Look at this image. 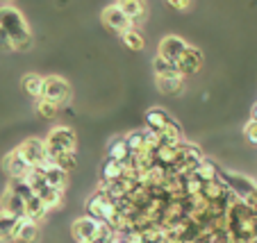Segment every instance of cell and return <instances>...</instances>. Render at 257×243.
Wrapping results in <instances>:
<instances>
[{"instance_id":"4316f807","label":"cell","mask_w":257,"mask_h":243,"mask_svg":"<svg viewBox=\"0 0 257 243\" xmlns=\"http://www.w3.org/2000/svg\"><path fill=\"white\" fill-rule=\"evenodd\" d=\"M7 189H10V191H14V193L19 195V198L23 200V202H28L30 198H34V195H37V193H34V191H32V186H30L25 180H10V184H7Z\"/></svg>"},{"instance_id":"ac0fdd59","label":"cell","mask_w":257,"mask_h":243,"mask_svg":"<svg viewBox=\"0 0 257 243\" xmlns=\"http://www.w3.org/2000/svg\"><path fill=\"white\" fill-rule=\"evenodd\" d=\"M39 238V225L32 223V220L23 218L19 220V225H16V234H14V241L19 243H34Z\"/></svg>"},{"instance_id":"d6986e66","label":"cell","mask_w":257,"mask_h":243,"mask_svg":"<svg viewBox=\"0 0 257 243\" xmlns=\"http://www.w3.org/2000/svg\"><path fill=\"white\" fill-rule=\"evenodd\" d=\"M118 7H121L123 14L132 21V25H135V28L146 19V12H148V10H146V5H144V3H139V0H121V3H118Z\"/></svg>"},{"instance_id":"1f68e13d","label":"cell","mask_w":257,"mask_h":243,"mask_svg":"<svg viewBox=\"0 0 257 243\" xmlns=\"http://www.w3.org/2000/svg\"><path fill=\"white\" fill-rule=\"evenodd\" d=\"M12 50H14V44H12L10 34L0 28V53H12Z\"/></svg>"},{"instance_id":"4dcf8cb0","label":"cell","mask_w":257,"mask_h":243,"mask_svg":"<svg viewBox=\"0 0 257 243\" xmlns=\"http://www.w3.org/2000/svg\"><path fill=\"white\" fill-rule=\"evenodd\" d=\"M243 136H246V141L250 143V146L257 148V123L255 121L246 123V127H243Z\"/></svg>"},{"instance_id":"277c9868","label":"cell","mask_w":257,"mask_h":243,"mask_svg":"<svg viewBox=\"0 0 257 243\" xmlns=\"http://www.w3.org/2000/svg\"><path fill=\"white\" fill-rule=\"evenodd\" d=\"M100 21H102V25H105V28H109L112 32L121 34V37L125 32H130V30H135L132 21L127 19L125 14H123V10L118 7V3H114V5H107L105 10H102V14H100Z\"/></svg>"},{"instance_id":"5bb4252c","label":"cell","mask_w":257,"mask_h":243,"mask_svg":"<svg viewBox=\"0 0 257 243\" xmlns=\"http://www.w3.org/2000/svg\"><path fill=\"white\" fill-rule=\"evenodd\" d=\"M41 168H44V175H46L48 186H53V189H57V191L66 189V184H68V173L66 170H62L59 166L50 164V161L46 166H41Z\"/></svg>"},{"instance_id":"d6a6232c","label":"cell","mask_w":257,"mask_h":243,"mask_svg":"<svg viewBox=\"0 0 257 243\" xmlns=\"http://www.w3.org/2000/svg\"><path fill=\"white\" fill-rule=\"evenodd\" d=\"M169 5L175 7V10H180V12H185V10H189L191 7V3H187V0H171Z\"/></svg>"},{"instance_id":"4fadbf2b","label":"cell","mask_w":257,"mask_h":243,"mask_svg":"<svg viewBox=\"0 0 257 243\" xmlns=\"http://www.w3.org/2000/svg\"><path fill=\"white\" fill-rule=\"evenodd\" d=\"M107 202H112V200L107 198L102 191H93L91 195L87 198V202H84V209H87V216H91V218H96V220H100L102 223V211H105V207H107Z\"/></svg>"},{"instance_id":"83f0119b","label":"cell","mask_w":257,"mask_h":243,"mask_svg":"<svg viewBox=\"0 0 257 243\" xmlns=\"http://www.w3.org/2000/svg\"><path fill=\"white\" fill-rule=\"evenodd\" d=\"M121 39H123V44H125L130 50H144V48H146L144 34H141L137 28H135V30H130V32H125V34L121 37Z\"/></svg>"},{"instance_id":"ba28073f","label":"cell","mask_w":257,"mask_h":243,"mask_svg":"<svg viewBox=\"0 0 257 243\" xmlns=\"http://www.w3.org/2000/svg\"><path fill=\"white\" fill-rule=\"evenodd\" d=\"M187 50H189V44H187L182 37H178V34L164 37V39L160 41V46H157V55H160L162 59H166V62H173V64H178V59L182 57Z\"/></svg>"},{"instance_id":"8992f818","label":"cell","mask_w":257,"mask_h":243,"mask_svg":"<svg viewBox=\"0 0 257 243\" xmlns=\"http://www.w3.org/2000/svg\"><path fill=\"white\" fill-rule=\"evenodd\" d=\"M16 150L25 157V161H28L32 168H39V166L48 164V152H46V141L44 139H34V136L32 139H25Z\"/></svg>"},{"instance_id":"7c38bea8","label":"cell","mask_w":257,"mask_h":243,"mask_svg":"<svg viewBox=\"0 0 257 243\" xmlns=\"http://www.w3.org/2000/svg\"><path fill=\"white\" fill-rule=\"evenodd\" d=\"M171 121H173V116L162 107H151L148 112H146V130L157 132V134H162L164 127L169 125Z\"/></svg>"},{"instance_id":"e575fe53","label":"cell","mask_w":257,"mask_h":243,"mask_svg":"<svg viewBox=\"0 0 257 243\" xmlns=\"http://www.w3.org/2000/svg\"><path fill=\"white\" fill-rule=\"evenodd\" d=\"M0 243H3V241H0Z\"/></svg>"},{"instance_id":"9c48e42d","label":"cell","mask_w":257,"mask_h":243,"mask_svg":"<svg viewBox=\"0 0 257 243\" xmlns=\"http://www.w3.org/2000/svg\"><path fill=\"white\" fill-rule=\"evenodd\" d=\"M3 168H5V173L10 175V180H28L32 166L25 161V157L21 155L19 150H12L10 155L5 157V161H3Z\"/></svg>"},{"instance_id":"7402d4cb","label":"cell","mask_w":257,"mask_h":243,"mask_svg":"<svg viewBox=\"0 0 257 243\" xmlns=\"http://www.w3.org/2000/svg\"><path fill=\"white\" fill-rule=\"evenodd\" d=\"M37 195L44 200V204L48 207V211L62 209V207H64V191H57V189H53V186H46V189L39 191Z\"/></svg>"},{"instance_id":"5b68a950","label":"cell","mask_w":257,"mask_h":243,"mask_svg":"<svg viewBox=\"0 0 257 243\" xmlns=\"http://www.w3.org/2000/svg\"><path fill=\"white\" fill-rule=\"evenodd\" d=\"M102 223L91 216H82V218H75L71 225V234L78 243H93L98 236H100Z\"/></svg>"},{"instance_id":"f546056e","label":"cell","mask_w":257,"mask_h":243,"mask_svg":"<svg viewBox=\"0 0 257 243\" xmlns=\"http://www.w3.org/2000/svg\"><path fill=\"white\" fill-rule=\"evenodd\" d=\"M50 164L59 166V168L66 170V173H73V170H75V166H78V159H75V152H68V155H62L59 159L50 161Z\"/></svg>"},{"instance_id":"e0dca14e","label":"cell","mask_w":257,"mask_h":243,"mask_svg":"<svg viewBox=\"0 0 257 243\" xmlns=\"http://www.w3.org/2000/svg\"><path fill=\"white\" fill-rule=\"evenodd\" d=\"M25 216H28V220H32V223H44L46 216H48V207L44 204V200L39 198V195H34V198H30L28 202H25Z\"/></svg>"},{"instance_id":"836d02e7","label":"cell","mask_w":257,"mask_h":243,"mask_svg":"<svg viewBox=\"0 0 257 243\" xmlns=\"http://www.w3.org/2000/svg\"><path fill=\"white\" fill-rule=\"evenodd\" d=\"M250 121L257 123V102H255V107H252V118H250Z\"/></svg>"},{"instance_id":"484cf974","label":"cell","mask_w":257,"mask_h":243,"mask_svg":"<svg viewBox=\"0 0 257 243\" xmlns=\"http://www.w3.org/2000/svg\"><path fill=\"white\" fill-rule=\"evenodd\" d=\"M127 148H130L132 155H139V152L146 150V130H132L130 134L125 136Z\"/></svg>"},{"instance_id":"9a60e30c","label":"cell","mask_w":257,"mask_h":243,"mask_svg":"<svg viewBox=\"0 0 257 243\" xmlns=\"http://www.w3.org/2000/svg\"><path fill=\"white\" fill-rule=\"evenodd\" d=\"M44 84H46V78L39 73H28L21 80L23 91L28 93L30 98H34V100H41V96H44Z\"/></svg>"},{"instance_id":"cb8c5ba5","label":"cell","mask_w":257,"mask_h":243,"mask_svg":"<svg viewBox=\"0 0 257 243\" xmlns=\"http://www.w3.org/2000/svg\"><path fill=\"white\" fill-rule=\"evenodd\" d=\"M153 71H155V78H175V75H180L178 64L166 62V59H162L160 55L153 59Z\"/></svg>"},{"instance_id":"d4e9b609","label":"cell","mask_w":257,"mask_h":243,"mask_svg":"<svg viewBox=\"0 0 257 243\" xmlns=\"http://www.w3.org/2000/svg\"><path fill=\"white\" fill-rule=\"evenodd\" d=\"M16 225H19V220L12 218V216L5 214V211H0V241H3V243L14 241Z\"/></svg>"},{"instance_id":"ffe728a7","label":"cell","mask_w":257,"mask_h":243,"mask_svg":"<svg viewBox=\"0 0 257 243\" xmlns=\"http://www.w3.org/2000/svg\"><path fill=\"white\" fill-rule=\"evenodd\" d=\"M100 177H102V182L123 180V177H125V168H123L121 161L109 159V157H107V159L102 161V166H100Z\"/></svg>"},{"instance_id":"6da1fadb","label":"cell","mask_w":257,"mask_h":243,"mask_svg":"<svg viewBox=\"0 0 257 243\" xmlns=\"http://www.w3.org/2000/svg\"><path fill=\"white\" fill-rule=\"evenodd\" d=\"M0 28L10 34L14 50L28 53L34 46V37L30 32V25L25 21V16L21 14V10H16L14 5H0Z\"/></svg>"},{"instance_id":"603a6c76","label":"cell","mask_w":257,"mask_h":243,"mask_svg":"<svg viewBox=\"0 0 257 243\" xmlns=\"http://www.w3.org/2000/svg\"><path fill=\"white\" fill-rule=\"evenodd\" d=\"M130 155L132 152H130V148H127L125 136H116V139L109 143V148H107V157H109V159L123 161V159H127Z\"/></svg>"},{"instance_id":"30bf717a","label":"cell","mask_w":257,"mask_h":243,"mask_svg":"<svg viewBox=\"0 0 257 243\" xmlns=\"http://www.w3.org/2000/svg\"><path fill=\"white\" fill-rule=\"evenodd\" d=\"M203 53H200L198 48H194V46H189V50H187L182 57L178 59V71L182 78H189V75H196L203 68Z\"/></svg>"},{"instance_id":"8fae6325","label":"cell","mask_w":257,"mask_h":243,"mask_svg":"<svg viewBox=\"0 0 257 243\" xmlns=\"http://www.w3.org/2000/svg\"><path fill=\"white\" fill-rule=\"evenodd\" d=\"M0 211L10 214L12 218H16V220L28 218V216H25V202L10 189H5V193L0 195Z\"/></svg>"},{"instance_id":"2e32d148","label":"cell","mask_w":257,"mask_h":243,"mask_svg":"<svg viewBox=\"0 0 257 243\" xmlns=\"http://www.w3.org/2000/svg\"><path fill=\"white\" fill-rule=\"evenodd\" d=\"M194 177L200 182V184H212V182H218V177H221V168H218L216 164H214L212 159H205L203 164L198 166V168L194 170Z\"/></svg>"},{"instance_id":"f1b7e54d","label":"cell","mask_w":257,"mask_h":243,"mask_svg":"<svg viewBox=\"0 0 257 243\" xmlns=\"http://www.w3.org/2000/svg\"><path fill=\"white\" fill-rule=\"evenodd\" d=\"M57 112H59V105L46 100V98L37 100V114H39L41 118H55V116H57Z\"/></svg>"},{"instance_id":"7a4b0ae2","label":"cell","mask_w":257,"mask_h":243,"mask_svg":"<svg viewBox=\"0 0 257 243\" xmlns=\"http://www.w3.org/2000/svg\"><path fill=\"white\" fill-rule=\"evenodd\" d=\"M46 141V152H48V161L59 159L62 155H68V152H75V146H78V136L71 127L66 125H57L48 132V136L44 139Z\"/></svg>"},{"instance_id":"52a82bcc","label":"cell","mask_w":257,"mask_h":243,"mask_svg":"<svg viewBox=\"0 0 257 243\" xmlns=\"http://www.w3.org/2000/svg\"><path fill=\"white\" fill-rule=\"evenodd\" d=\"M41 98L55 102V105H64L71 98V84H68V80L62 78V75H46L44 96Z\"/></svg>"},{"instance_id":"44dd1931","label":"cell","mask_w":257,"mask_h":243,"mask_svg":"<svg viewBox=\"0 0 257 243\" xmlns=\"http://www.w3.org/2000/svg\"><path fill=\"white\" fill-rule=\"evenodd\" d=\"M157 80V89L164 96H180L182 89H185V78L182 75H175V78H155Z\"/></svg>"},{"instance_id":"3957f363","label":"cell","mask_w":257,"mask_h":243,"mask_svg":"<svg viewBox=\"0 0 257 243\" xmlns=\"http://www.w3.org/2000/svg\"><path fill=\"white\" fill-rule=\"evenodd\" d=\"M221 182L228 186V191L239 202H248L257 193V182H252L250 177L241 175V173H234V170H221Z\"/></svg>"}]
</instances>
